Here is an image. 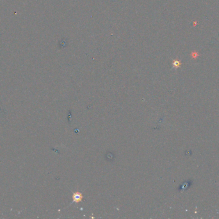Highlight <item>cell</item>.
Returning a JSON list of instances; mask_svg holds the SVG:
<instances>
[{
	"mask_svg": "<svg viewBox=\"0 0 219 219\" xmlns=\"http://www.w3.org/2000/svg\"><path fill=\"white\" fill-rule=\"evenodd\" d=\"M180 64H181V63H180V61H175L174 63V66H175V67H179V66H180Z\"/></svg>",
	"mask_w": 219,
	"mask_h": 219,
	"instance_id": "7a4b0ae2",
	"label": "cell"
},
{
	"mask_svg": "<svg viewBox=\"0 0 219 219\" xmlns=\"http://www.w3.org/2000/svg\"><path fill=\"white\" fill-rule=\"evenodd\" d=\"M83 195H82L81 193L80 192H75L72 195V199H73V202L78 203V202H80L82 201H83Z\"/></svg>",
	"mask_w": 219,
	"mask_h": 219,
	"instance_id": "6da1fadb",
	"label": "cell"
}]
</instances>
